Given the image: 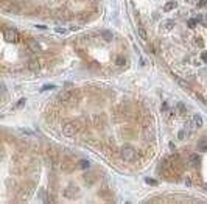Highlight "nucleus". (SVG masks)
Returning a JSON list of instances; mask_svg holds the SVG:
<instances>
[{"label": "nucleus", "mask_w": 207, "mask_h": 204, "mask_svg": "<svg viewBox=\"0 0 207 204\" xmlns=\"http://www.w3.org/2000/svg\"><path fill=\"white\" fill-rule=\"evenodd\" d=\"M45 154H47L48 162H52V164H58L61 161V153L55 145H48L47 150H45Z\"/></svg>", "instance_id": "obj_1"}, {"label": "nucleus", "mask_w": 207, "mask_h": 204, "mask_svg": "<svg viewBox=\"0 0 207 204\" xmlns=\"http://www.w3.org/2000/svg\"><path fill=\"white\" fill-rule=\"evenodd\" d=\"M3 38H5V41L13 42V44H17L19 39H20L17 30H14V28H7V27L3 28Z\"/></svg>", "instance_id": "obj_2"}, {"label": "nucleus", "mask_w": 207, "mask_h": 204, "mask_svg": "<svg viewBox=\"0 0 207 204\" xmlns=\"http://www.w3.org/2000/svg\"><path fill=\"white\" fill-rule=\"evenodd\" d=\"M0 8H2V11H3V13H13V14L20 13L19 5H17V3H14V2H8V0H3L2 5H0Z\"/></svg>", "instance_id": "obj_3"}, {"label": "nucleus", "mask_w": 207, "mask_h": 204, "mask_svg": "<svg viewBox=\"0 0 207 204\" xmlns=\"http://www.w3.org/2000/svg\"><path fill=\"white\" fill-rule=\"evenodd\" d=\"M33 193V185H30V184H25L22 188H20V192L17 193V202H24V201H27L28 198H30V195Z\"/></svg>", "instance_id": "obj_4"}, {"label": "nucleus", "mask_w": 207, "mask_h": 204, "mask_svg": "<svg viewBox=\"0 0 207 204\" xmlns=\"http://www.w3.org/2000/svg\"><path fill=\"white\" fill-rule=\"evenodd\" d=\"M120 156H122V159H125V161H128V162H133V161L136 159V150H134L133 147L126 145V147H123V148L120 150Z\"/></svg>", "instance_id": "obj_5"}, {"label": "nucleus", "mask_w": 207, "mask_h": 204, "mask_svg": "<svg viewBox=\"0 0 207 204\" xmlns=\"http://www.w3.org/2000/svg\"><path fill=\"white\" fill-rule=\"evenodd\" d=\"M76 131H78V126H76V123L65 122V123L62 125V134H64V136H67V137H72V136H75V134H76Z\"/></svg>", "instance_id": "obj_6"}, {"label": "nucleus", "mask_w": 207, "mask_h": 204, "mask_svg": "<svg viewBox=\"0 0 207 204\" xmlns=\"http://www.w3.org/2000/svg\"><path fill=\"white\" fill-rule=\"evenodd\" d=\"M59 101H62V103H72V101H75V92L67 89V90H62L59 95H58Z\"/></svg>", "instance_id": "obj_7"}, {"label": "nucleus", "mask_w": 207, "mask_h": 204, "mask_svg": "<svg viewBox=\"0 0 207 204\" xmlns=\"http://www.w3.org/2000/svg\"><path fill=\"white\" fill-rule=\"evenodd\" d=\"M25 44H27V47L30 48V52H39L41 50V45H39V42L36 41V39H33V38H27L25 39Z\"/></svg>", "instance_id": "obj_8"}, {"label": "nucleus", "mask_w": 207, "mask_h": 204, "mask_svg": "<svg viewBox=\"0 0 207 204\" xmlns=\"http://www.w3.org/2000/svg\"><path fill=\"white\" fill-rule=\"evenodd\" d=\"M201 125H202V119H201V116H193L191 120L188 122V128H190V131L198 129Z\"/></svg>", "instance_id": "obj_9"}, {"label": "nucleus", "mask_w": 207, "mask_h": 204, "mask_svg": "<svg viewBox=\"0 0 207 204\" xmlns=\"http://www.w3.org/2000/svg\"><path fill=\"white\" fill-rule=\"evenodd\" d=\"M75 167H76V165H75V161H73V159H64L62 164H61V168H62L64 171H67V173L73 171Z\"/></svg>", "instance_id": "obj_10"}, {"label": "nucleus", "mask_w": 207, "mask_h": 204, "mask_svg": "<svg viewBox=\"0 0 207 204\" xmlns=\"http://www.w3.org/2000/svg\"><path fill=\"white\" fill-rule=\"evenodd\" d=\"M78 193H79V188H78L76 185H73V184H70V185L64 190V195H65L67 198H70V199H72V198H76Z\"/></svg>", "instance_id": "obj_11"}, {"label": "nucleus", "mask_w": 207, "mask_h": 204, "mask_svg": "<svg viewBox=\"0 0 207 204\" xmlns=\"http://www.w3.org/2000/svg\"><path fill=\"white\" fill-rule=\"evenodd\" d=\"M55 16H56L58 19H64V20H67V19L70 17V13H69V10H65V8H59V10L55 11Z\"/></svg>", "instance_id": "obj_12"}, {"label": "nucleus", "mask_w": 207, "mask_h": 204, "mask_svg": "<svg viewBox=\"0 0 207 204\" xmlns=\"http://www.w3.org/2000/svg\"><path fill=\"white\" fill-rule=\"evenodd\" d=\"M28 69L31 70V72H39V69H41V64H39V61L38 59H30V62H28Z\"/></svg>", "instance_id": "obj_13"}, {"label": "nucleus", "mask_w": 207, "mask_h": 204, "mask_svg": "<svg viewBox=\"0 0 207 204\" xmlns=\"http://www.w3.org/2000/svg\"><path fill=\"white\" fill-rule=\"evenodd\" d=\"M188 164L193 165V167H198V165H199V156L195 154V153L190 154V156H188Z\"/></svg>", "instance_id": "obj_14"}, {"label": "nucleus", "mask_w": 207, "mask_h": 204, "mask_svg": "<svg viewBox=\"0 0 207 204\" xmlns=\"http://www.w3.org/2000/svg\"><path fill=\"white\" fill-rule=\"evenodd\" d=\"M83 178H84V181H86L89 185H92V184H93V181H95V175H93L92 171H87V173H84V176H83Z\"/></svg>", "instance_id": "obj_15"}, {"label": "nucleus", "mask_w": 207, "mask_h": 204, "mask_svg": "<svg viewBox=\"0 0 207 204\" xmlns=\"http://www.w3.org/2000/svg\"><path fill=\"white\" fill-rule=\"evenodd\" d=\"M198 148L201 151H205L207 150V139H199L198 140Z\"/></svg>", "instance_id": "obj_16"}, {"label": "nucleus", "mask_w": 207, "mask_h": 204, "mask_svg": "<svg viewBox=\"0 0 207 204\" xmlns=\"http://www.w3.org/2000/svg\"><path fill=\"white\" fill-rule=\"evenodd\" d=\"M174 8H176V2H168V3H165L164 11H171V10H174Z\"/></svg>", "instance_id": "obj_17"}, {"label": "nucleus", "mask_w": 207, "mask_h": 204, "mask_svg": "<svg viewBox=\"0 0 207 204\" xmlns=\"http://www.w3.org/2000/svg\"><path fill=\"white\" fill-rule=\"evenodd\" d=\"M115 64H117L119 67H122V66H125V64H126V58H123V56H119V58L115 59Z\"/></svg>", "instance_id": "obj_18"}, {"label": "nucleus", "mask_w": 207, "mask_h": 204, "mask_svg": "<svg viewBox=\"0 0 207 204\" xmlns=\"http://www.w3.org/2000/svg\"><path fill=\"white\" fill-rule=\"evenodd\" d=\"M139 36H140L142 39H146V31H145V30H143L142 27L139 28Z\"/></svg>", "instance_id": "obj_19"}, {"label": "nucleus", "mask_w": 207, "mask_h": 204, "mask_svg": "<svg viewBox=\"0 0 207 204\" xmlns=\"http://www.w3.org/2000/svg\"><path fill=\"white\" fill-rule=\"evenodd\" d=\"M146 184H150V185H157V181L153 179V178H146Z\"/></svg>", "instance_id": "obj_20"}, {"label": "nucleus", "mask_w": 207, "mask_h": 204, "mask_svg": "<svg viewBox=\"0 0 207 204\" xmlns=\"http://www.w3.org/2000/svg\"><path fill=\"white\" fill-rule=\"evenodd\" d=\"M79 167L86 170V168H89V162H87V161H81V162H79Z\"/></svg>", "instance_id": "obj_21"}, {"label": "nucleus", "mask_w": 207, "mask_h": 204, "mask_svg": "<svg viewBox=\"0 0 207 204\" xmlns=\"http://www.w3.org/2000/svg\"><path fill=\"white\" fill-rule=\"evenodd\" d=\"M178 108H179V112H181V114H184V112H185V106H184L182 103H179V105H178Z\"/></svg>", "instance_id": "obj_22"}, {"label": "nucleus", "mask_w": 207, "mask_h": 204, "mask_svg": "<svg viewBox=\"0 0 207 204\" xmlns=\"http://www.w3.org/2000/svg\"><path fill=\"white\" fill-rule=\"evenodd\" d=\"M196 45H199V47H202V45H204V41H202L201 38H196Z\"/></svg>", "instance_id": "obj_23"}, {"label": "nucleus", "mask_w": 207, "mask_h": 204, "mask_svg": "<svg viewBox=\"0 0 207 204\" xmlns=\"http://www.w3.org/2000/svg\"><path fill=\"white\" fill-rule=\"evenodd\" d=\"M205 5H207V0H201V2L198 3V7H199V8H202V7H205Z\"/></svg>", "instance_id": "obj_24"}, {"label": "nucleus", "mask_w": 207, "mask_h": 204, "mask_svg": "<svg viewBox=\"0 0 207 204\" xmlns=\"http://www.w3.org/2000/svg\"><path fill=\"white\" fill-rule=\"evenodd\" d=\"M24 103H25V98H22V100H19V101H17V105H16V106L19 108V106H22Z\"/></svg>", "instance_id": "obj_25"}, {"label": "nucleus", "mask_w": 207, "mask_h": 204, "mask_svg": "<svg viewBox=\"0 0 207 204\" xmlns=\"http://www.w3.org/2000/svg\"><path fill=\"white\" fill-rule=\"evenodd\" d=\"M201 56H202V61H204V62H207V52H202V55H201Z\"/></svg>", "instance_id": "obj_26"}, {"label": "nucleus", "mask_w": 207, "mask_h": 204, "mask_svg": "<svg viewBox=\"0 0 207 204\" xmlns=\"http://www.w3.org/2000/svg\"><path fill=\"white\" fill-rule=\"evenodd\" d=\"M195 25H196V20H188V27H191V28H193Z\"/></svg>", "instance_id": "obj_27"}, {"label": "nucleus", "mask_w": 207, "mask_h": 204, "mask_svg": "<svg viewBox=\"0 0 207 204\" xmlns=\"http://www.w3.org/2000/svg\"><path fill=\"white\" fill-rule=\"evenodd\" d=\"M173 25H174L173 22H170V24H167V25H165V30H170V28H173Z\"/></svg>", "instance_id": "obj_28"}, {"label": "nucleus", "mask_w": 207, "mask_h": 204, "mask_svg": "<svg viewBox=\"0 0 207 204\" xmlns=\"http://www.w3.org/2000/svg\"><path fill=\"white\" fill-rule=\"evenodd\" d=\"M56 31H58V33H62V34L67 33V30H64V28H56Z\"/></svg>", "instance_id": "obj_29"}, {"label": "nucleus", "mask_w": 207, "mask_h": 204, "mask_svg": "<svg viewBox=\"0 0 207 204\" xmlns=\"http://www.w3.org/2000/svg\"><path fill=\"white\" fill-rule=\"evenodd\" d=\"M105 38H106L108 41H109V39H112V36H111V33H108V31L105 33Z\"/></svg>", "instance_id": "obj_30"}, {"label": "nucleus", "mask_w": 207, "mask_h": 204, "mask_svg": "<svg viewBox=\"0 0 207 204\" xmlns=\"http://www.w3.org/2000/svg\"><path fill=\"white\" fill-rule=\"evenodd\" d=\"M55 86L53 84H50V86H45V87H42V90H48V89H53Z\"/></svg>", "instance_id": "obj_31"}, {"label": "nucleus", "mask_w": 207, "mask_h": 204, "mask_svg": "<svg viewBox=\"0 0 207 204\" xmlns=\"http://www.w3.org/2000/svg\"><path fill=\"white\" fill-rule=\"evenodd\" d=\"M185 182H187V185H191V179H190V178H187Z\"/></svg>", "instance_id": "obj_32"}, {"label": "nucleus", "mask_w": 207, "mask_h": 204, "mask_svg": "<svg viewBox=\"0 0 207 204\" xmlns=\"http://www.w3.org/2000/svg\"><path fill=\"white\" fill-rule=\"evenodd\" d=\"M184 134H185V133H184V131H181V133H179V139H184Z\"/></svg>", "instance_id": "obj_33"}, {"label": "nucleus", "mask_w": 207, "mask_h": 204, "mask_svg": "<svg viewBox=\"0 0 207 204\" xmlns=\"http://www.w3.org/2000/svg\"><path fill=\"white\" fill-rule=\"evenodd\" d=\"M190 2H195V0H190Z\"/></svg>", "instance_id": "obj_34"}, {"label": "nucleus", "mask_w": 207, "mask_h": 204, "mask_svg": "<svg viewBox=\"0 0 207 204\" xmlns=\"http://www.w3.org/2000/svg\"><path fill=\"white\" fill-rule=\"evenodd\" d=\"M205 188H207V185H205Z\"/></svg>", "instance_id": "obj_35"}]
</instances>
